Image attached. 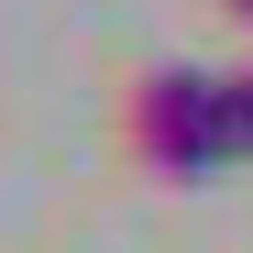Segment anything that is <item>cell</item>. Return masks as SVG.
I'll return each instance as SVG.
<instances>
[{"mask_svg":"<svg viewBox=\"0 0 253 253\" xmlns=\"http://www.w3.org/2000/svg\"><path fill=\"white\" fill-rule=\"evenodd\" d=\"M121 154H132L143 176H165V187L220 176L242 154L231 143V77H209V66H143L132 88H121Z\"/></svg>","mask_w":253,"mask_h":253,"instance_id":"1","label":"cell"},{"mask_svg":"<svg viewBox=\"0 0 253 253\" xmlns=\"http://www.w3.org/2000/svg\"><path fill=\"white\" fill-rule=\"evenodd\" d=\"M231 143H242V154H253V66H242V77H231Z\"/></svg>","mask_w":253,"mask_h":253,"instance_id":"2","label":"cell"},{"mask_svg":"<svg viewBox=\"0 0 253 253\" xmlns=\"http://www.w3.org/2000/svg\"><path fill=\"white\" fill-rule=\"evenodd\" d=\"M220 11H231V22H253V0H220Z\"/></svg>","mask_w":253,"mask_h":253,"instance_id":"3","label":"cell"}]
</instances>
